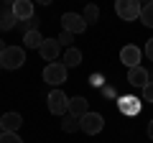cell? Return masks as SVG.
<instances>
[{
	"label": "cell",
	"instance_id": "19",
	"mask_svg": "<svg viewBox=\"0 0 153 143\" xmlns=\"http://www.w3.org/2000/svg\"><path fill=\"white\" fill-rule=\"evenodd\" d=\"M38 23H41V21H38L36 16H33L31 21H18V31L26 36V33H31V31H38Z\"/></svg>",
	"mask_w": 153,
	"mask_h": 143
},
{
	"label": "cell",
	"instance_id": "20",
	"mask_svg": "<svg viewBox=\"0 0 153 143\" xmlns=\"http://www.w3.org/2000/svg\"><path fill=\"white\" fill-rule=\"evenodd\" d=\"M82 18L87 21V26L97 23V18H100V8H97V5H87V8H84V13H82Z\"/></svg>",
	"mask_w": 153,
	"mask_h": 143
},
{
	"label": "cell",
	"instance_id": "21",
	"mask_svg": "<svg viewBox=\"0 0 153 143\" xmlns=\"http://www.w3.org/2000/svg\"><path fill=\"white\" fill-rule=\"evenodd\" d=\"M56 41H59L61 46H66V49H71V41H74V36H71L69 31H61L59 36H56Z\"/></svg>",
	"mask_w": 153,
	"mask_h": 143
},
{
	"label": "cell",
	"instance_id": "12",
	"mask_svg": "<svg viewBox=\"0 0 153 143\" xmlns=\"http://www.w3.org/2000/svg\"><path fill=\"white\" fill-rule=\"evenodd\" d=\"M10 28H18V18L13 16V3L0 8V31H10Z\"/></svg>",
	"mask_w": 153,
	"mask_h": 143
},
{
	"label": "cell",
	"instance_id": "11",
	"mask_svg": "<svg viewBox=\"0 0 153 143\" xmlns=\"http://www.w3.org/2000/svg\"><path fill=\"white\" fill-rule=\"evenodd\" d=\"M13 16L18 21H31L33 18V3L31 0H16L13 3Z\"/></svg>",
	"mask_w": 153,
	"mask_h": 143
},
{
	"label": "cell",
	"instance_id": "8",
	"mask_svg": "<svg viewBox=\"0 0 153 143\" xmlns=\"http://www.w3.org/2000/svg\"><path fill=\"white\" fill-rule=\"evenodd\" d=\"M59 51H61V44H59V41H56V39H46L44 46L38 49V54H41V59H44V61H49V64H51V61L59 59Z\"/></svg>",
	"mask_w": 153,
	"mask_h": 143
},
{
	"label": "cell",
	"instance_id": "15",
	"mask_svg": "<svg viewBox=\"0 0 153 143\" xmlns=\"http://www.w3.org/2000/svg\"><path fill=\"white\" fill-rule=\"evenodd\" d=\"M44 41H46V39H44L38 31H31V33H26V36H23L26 49H41V46H44Z\"/></svg>",
	"mask_w": 153,
	"mask_h": 143
},
{
	"label": "cell",
	"instance_id": "17",
	"mask_svg": "<svg viewBox=\"0 0 153 143\" xmlns=\"http://www.w3.org/2000/svg\"><path fill=\"white\" fill-rule=\"evenodd\" d=\"M61 130H64V133H76V130H79V118H74V115L66 112V118L61 120Z\"/></svg>",
	"mask_w": 153,
	"mask_h": 143
},
{
	"label": "cell",
	"instance_id": "13",
	"mask_svg": "<svg viewBox=\"0 0 153 143\" xmlns=\"http://www.w3.org/2000/svg\"><path fill=\"white\" fill-rule=\"evenodd\" d=\"M87 112H89V102L84 97H69V115L84 118Z\"/></svg>",
	"mask_w": 153,
	"mask_h": 143
},
{
	"label": "cell",
	"instance_id": "23",
	"mask_svg": "<svg viewBox=\"0 0 153 143\" xmlns=\"http://www.w3.org/2000/svg\"><path fill=\"white\" fill-rule=\"evenodd\" d=\"M143 97H146V102H153V82H148L143 87Z\"/></svg>",
	"mask_w": 153,
	"mask_h": 143
},
{
	"label": "cell",
	"instance_id": "3",
	"mask_svg": "<svg viewBox=\"0 0 153 143\" xmlns=\"http://www.w3.org/2000/svg\"><path fill=\"white\" fill-rule=\"evenodd\" d=\"M46 102H49L51 115H66V112H69V97H66V92H61V89H51L49 97H46Z\"/></svg>",
	"mask_w": 153,
	"mask_h": 143
},
{
	"label": "cell",
	"instance_id": "9",
	"mask_svg": "<svg viewBox=\"0 0 153 143\" xmlns=\"http://www.w3.org/2000/svg\"><path fill=\"white\" fill-rule=\"evenodd\" d=\"M0 123H3V133H18L23 125V118L21 112H5L0 115Z\"/></svg>",
	"mask_w": 153,
	"mask_h": 143
},
{
	"label": "cell",
	"instance_id": "24",
	"mask_svg": "<svg viewBox=\"0 0 153 143\" xmlns=\"http://www.w3.org/2000/svg\"><path fill=\"white\" fill-rule=\"evenodd\" d=\"M146 56L153 61V39H148V41H146Z\"/></svg>",
	"mask_w": 153,
	"mask_h": 143
},
{
	"label": "cell",
	"instance_id": "25",
	"mask_svg": "<svg viewBox=\"0 0 153 143\" xmlns=\"http://www.w3.org/2000/svg\"><path fill=\"white\" fill-rule=\"evenodd\" d=\"M148 138H151V141H153V118H151V120H148Z\"/></svg>",
	"mask_w": 153,
	"mask_h": 143
},
{
	"label": "cell",
	"instance_id": "6",
	"mask_svg": "<svg viewBox=\"0 0 153 143\" xmlns=\"http://www.w3.org/2000/svg\"><path fill=\"white\" fill-rule=\"evenodd\" d=\"M61 26H64V31H69L71 36L87 31V21H84L79 13H64V16H61Z\"/></svg>",
	"mask_w": 153,
	"mask_h": 143
},
{
	"label": "cell",
	"instance_id": "26",
	"mask_svg": "<svg viewBox=\"0 0 153 143\" xmlns=\"http://www.w3.org/2000/svg\"><path fill=\"white\" fill-rule=\"evenodd\" d=\"M5 49H8V46H5V41H0V56L5 54Z\"/></svg>",
	"mask_w": 153,
	"mask_h": 143
},
{
	"label": "cell",
	"instance_id": "10",
	"mask_svg": "<svg viewBox=\"0 0 153 143\" xmlns=\"http://www.w3.org/2000/svg\"><path fill=\"white\" fill-rule=\"evenodd\" d=\"M151 82V77H148V69H143V66H135V69H128V84H133V87H146V84Z\"/></svg>",
	"mask_w": 153,
	"mask_h": 143
},
{
	"label": "cell",
	"instance_id": "5",
	"mask_svg": "<svg viewBox=\"0 0 153 143\" xmlns=\"http://www.w3.org/2000/svg\"><path fill=\"white\" fill-rule=\"evenodd\" d=\"M102 128H105V118L100 115V112H92V110H89L84 118H79V130L87 133V136H97Z\"/></svg>",
	"mask_w": 153,
	"mask_h": 143
},
{
	"label": "cell",
	"instance_id": "1",
	"mask_svg": "<svg viewBox=\"0 0 153 143\" xmlns=\"http://www.w3.org/2000/svg\"><path fill=\"white\" fill-rule=\"evenodd\" d=\"M66 64L64 61H51V64H46V69H44V82L46 84H51L54 89H59V84H64L66 82Z\"/></svg>",
	"mask_w": 153,
	"mask_h": 143
},
{
	"label": "cell",
	"instance_id": "28",
	"mask_svg": "<svg viewBox=\"0 0 153 143\" xmlns=\"http://www.w3.org/2000/svg\"><path fill=\"white\" fill-rule=\"evenodd\" d=\"M0 72H3V61H0Z\"/></svg>",
	"mask_w": 153,
	"mask_h": 143
},
{
	"label": "cell",
	"instance_id": "16",
	"mask_svg": "<svg viewBox=\"0 0 153 143\" xmlns=\"http://www.w3.org/2000/svg\"><path fill=\"white\" fill-rule=\"evenodd\" d=\"M120 110L128 112V115H138V112H140V102H138L135 97H123L120 100Z\"/></svg>",
	"mask_w": 153,
	"mask_h": 143
},
{
	"label": "cell",
	"instance_id": "2",
	"mask_svg": "<svg viewBox=\"0 0 153 143\" xmlns=\"http://www.w3.org/2000/svg\"><path fill=\"white\" fill-rule=\"evenodd\" d=\"M140 10H143V5L138 3V0H117L115 3V13L123 18V21H140Z\"/></svg>",
	"mask_w": 153,
	"mask_h": 143
},
{
	"label": "cell",
	"instance_id": "4",
	"mask_svg": "<svg viewBox=\"0 0 153 143\" xmlns=\"http://www.w3.org/2000/svg\"><path fill=\"white\" fill-rule=\"evenodd\" d=\"M0 61H3V69H21L26 64V51L21 46H8L5 54L0 56Z\"/></svg>",
	"mask_w": 153,
	"mask_h": 143
},
{
	"label": "cell",
	"instance_id": "22",
	"mask_svg": "<svg viewBox=\"0 0 153 143\" xmlns=\"http://www.w3.org/2000/svg\"><path fill=\"white\" fill-rule=\"evenodd\" d=\"M0 143H23L18 133H0Z\"/></svg>",
	"mask_w": 153,
	"mask_h": 143
},
{
	"label": "cell",
	"instance_id": "7",
	"mask_svg": "<svg viewBox=\"0 0 153 143\" xmlns=\"http://www.w3.org/2000/svg\"><path fill=\"white\" fill-rule=\"evenodd\" d=\"M140 56H143V51L138 49V46H133V44L123 46V51H120V61L128 66V69H135V66H140Z\"/></svg>",
	"mask_w": 153,
	"mask_h": 143
},
{
	"label": "cell",
	"instance_id": "18",
	"mask_svg": "<svg viewBox=\"0 0 153 143\" xmlns=\"http://www.w3.org/2000/svg\"><path fill=\"white\" fill-rule=\"evenodd\" d=\"M140 23H143V26H148V28H153V0L143 5V10H140Z\"/></svg>",
	"mask_w": 153,
	"mask_h": 143
},
{
	"label": "cell",
	"instance_id": "27",
	"mask_svg": "<svg viewBox=\"0 0 153 143\" xmlns=\"http://www.w3.org/2000/svg\"><path fill=\"white\" fill-rule=\"evenodd\" d=\"M0 133H3V123H0Z\"/></svg>",
	"mask_w": 153,
	"mask_h": 143
},
{
	"label": "cell",
	"instance_id": "14",
	"mask_svg": "<svg viewBox=\"0 0 153 143\" xmlns=\"http://www.w3.org/2000/svg\"><path fill=\"white\" fill-rule=\"evenodd\" d=\"M64 64H66V69L79 66V64H82V51L74 49V46H71V49H66V51H64Z\"/></svg>",
	"mask_w": 153,
	"mask_h": 143
}]
</instances>
